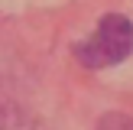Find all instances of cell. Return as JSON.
<instances>
[{
  "mask_svg": "<svg viewBox=\"0 0 133 130\" xmlns=\"http://www.w3.org/2000/svg\"><path fill=\"white\" fill-rule=\"evenodd\" d=\"M130 49H133V23L123 13H107L97 23L94 36L75 46V55L88 68H107V65L123 62L130 55Z\"/></svg>",
  "mask_w": 133,
  "mask_h": 130,
  "instance_id": "cell-1",
  "label": "cell"
},
{
  "mask_svg": "<svg viewBox=\"0 0 133 130\" xmlns=\"http://www.w3.org/2000/svg\"><path fill=\"white\" fill-rule=\"evenodd\" d=\"M0 130H36V120L0 88Z\"/></svg>",
  "mask_w": 133,
  "mask_h": 130,
  "instance_id": "cell-2",
  "label": "cell"
},
{
  "mask_svg": "<svg viewBox=\"0 0 133 130\" xmlns=\"http://www.w3.org/2000/svg\"><path fill=\"white\" fill-rule=\"evenodd\" d=\"M97 130H133V117H130V114H117V110H110V114L101 117Z\"/></svg>",
  "mask_w": 133,
  "mask_h": 130,
  "instance_id": "cell-3",
  "label": "cell"
}]
</instances>
